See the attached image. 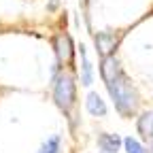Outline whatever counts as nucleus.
<instances>
[{
	"label": "nucleus",
	"mask_w": 153,
	"mask_h": 153,
	"mask_svg": "<svg viewBox=\"0 0 153 153\" xmlns=\"http://www.w3.org/2000/svg\"><path fill=\"white\" fill-rule=\"evenodd\" d=\"M100 76L108 89V96L115 104V111H117L121 117H132L138 108V91L132 85V81L126 76L119 60L115 55L111 57H102L100 62Z\"/></svg>",
	"instance_id": "f257e3e1"
},
{
	"label": "nucleus",
	"mask_w": 153,
	"mask_h": 153,
	"mask_svg": "<svg viewBox=\"0 0 153 153\" xmlns=\"http://www.w3.org/2000/svg\"><path fill=\"white\" fill-rule=\"evenodd\" d=\"M53 100L64 113H68L76 102V83L70 72H60L53 79Z\"/></svg>",
	"instance_id": "f03ea898"
},
{
	"label": "nucleus",
	"mask_w": 153,
	"mask_h": 153,
	"mask_svg": "<svg viewBox=\"0 0 153 153\" xmlns=\"http://www.w3.org/2000/svg\"><path fill=\"white\" fill-rule=\"evenodd\" d=\"M55 62L60 64L62 68L72 64V55H74V47H72V38L68 34H60V36H55Z\"/></svg>",
	"instance_id": "7ed1b4c3"
},
{
	"label": "nucleus",
	"mask_w": 153,
	"mask_h": 153,
	"mask_svg": "<svg viewBox=\"0 0 153 153\" xmlns=\"http://www.w3.org/2000/svg\"><path fill=\"white\" fill-rule=\"evenodd\" d=\"M94 43H96V51L100 53V57H111L117 51V36L113 32H98L94 36Z\"/></svg>",
	"instance_id": "20e7f679"
},
{
	"label": "nucleus",
	"mask_w": 153,
	"mask_h": 153,
	"mask_svg": "<svg viewBox=\"0 0 153 153\" xmlns=\"http://www.w3.org/2000/svg\"><path fill=\"white\" fill-rule=\"evenodd\" d=\"M85 108H87L89 115H94V117H104V115L108 113L106 102L102 100V96H100V94H96V91H89V94H87Z\"/></svg>",
	"instance_id": "39448f33"
},
{
	"label": "nucleus",
	"mask_w": 153,
	"mask_h": 153,
	"mask_svg": "<svg viewBox=\"0 0 153 153\" xmlns=\"http://www.w3.org/2000/svg\"><path fill=\"white\" fill-rule=\"evenodd\" d=\"M121 145H123V140L117 134H108V132L98 134V147H100L102 153H117Z\"/></svg>",
	"instance_id": "423d86ee"
},
{
	"label": "nucleus",
	"mask_w": 153,
	"mask_h": 153,
	"mask_svg": "<svg viewBox=\"0 0 153 153\" xmlns=\"http://www.w3.org/2000/svg\"><path fill=\"white\" fill-rule=\"evenodd\" d=\"M136 128H138V134H143V138L153 140V108L145 111L140 115L138 121H136Z\"/></svg>",
	"instance_id": "0eeeda50"
},
{
	"label": "nucleus",
	"mask_w": 153,
	"mask_h": 153,
	"mask_svg": "<svg viewBox=\"0 0 153 153\" xmlns=\"http://www.w3.org/2000/svg\"><path fill=\"white\" fill-rule=\"evenodd\" d=\"M79 53H81V85H87L89 87L94 83V68H91V62H89L87 51H85L83 45L79 47Z\"/></svg>",
	"instance_id": "6e6552de"
},
{
	"label": "nucleus",
	"mask_w": 153,
	"mask_h": 153,
	"mask_svg": "<svg viewBox=\"0 0 153 153\" xmlns=\"http://www.w3.org/2000/svg\"><path fill=\"white\" fill-rule=\"evenodd\" d=\"M60 145H62V138L60 136H51V138H47L41 145L38 153H60Z\"/></svg>",
	"instance_id": "1a4fd4ad"
},
{
	"label": "nucleus",
	"mask_w": 153,
	"mask_h": 153,
	"mask_svg": "<svg viewBox=\"0 0 153 153\" xmlns=\"http://www.w3.org/2000/svg\"><path fill=\"white\" fill-rule=\"evenodd\" d=\"M123 149H126V153H149L136 138H132V136L123 138Z\"/></svg>",
	"instance_id": "9d476101"
},
{
	"label": "nucleus",
	"mask_w": 153,
	"mask_h": 153,
	"mask_svg": "<svg viewBox=\"0 0 153 153\" xmlns=\"http://www.w3.org/2000/svg\"><path fill=\"white\" fill-rule=\"evenodd\" d=\"M100 153H102V151H100Z\"/></svg>",
	"instance_id": "9b49d317"
}]
</instances>
